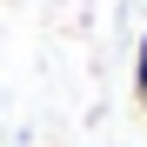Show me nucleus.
<instances>
[{
    "label": "nucleus",
    "instance_id": "obj_1",
    "mask_svg": "<svg viewBox=\"0 0 147 147\" xmlns=\"http://www.w3.org/2000/svg\"><path fill=\"white\" fill-rule=\"evenodd\" d=\"M134 100H147V34H140V47H134Z\"/></svg>",
    "mask_w": 147,
    "mask_h": 147
},
{
    "label": "nucleus",
    "instance_id": "obj_2",
    "mask_svg": "<svg viewBox=\"0 0 147 147\" xmlns=\"http://www.w3.org/2000/svg\"><path fill=\"white\" fill-rule=\"evenodd\" d=\"M140 107H147V100H140Z\"/></svg>",
    "mask_w": 147,
    "mask_h": 147
}]
</instances>
